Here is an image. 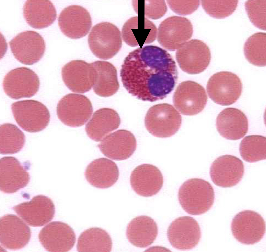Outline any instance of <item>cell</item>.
I'll return each instance as SVG.
<instances>
[{
  "label": "cell",
  "mask_w": 266,
  "mask_h": 252,
  "mask_svg": "<svg viewBox=\"0 0 266 252\" xmlns=\"http://www.w3.org/2000/svg\"><path fill=\"white\" fill-rule=\"evenodd\" d=\"M123 86L137 99L153 102L165 98L176 85V63L166 50L147 45L129 53L120 71Z\"/></svg>",
  "instance_id": "cell-1"
},
{
  "label": "cell",
  "mask_w": 266,
  "mask_h": 252,
  "mask_svg": "<svg viewBox=\"0 0 266 252\" xmlns=\"http://www.w3.org/2000/svg\"><path fill=\"white\" fill-rule=\"evenodd\" d=\"M178 199L183 209L192 215H199L208 211L215 199L214 189L208 181L193 178L185 181L178 190Z\"/></svg>",
  "instance_id": "cell-2"
},
{
  "label": "cell",
  "mask_w": 266,
  "mask_h": 252,
  "mask_svg": "<svg viewBox=\"0 0 266 252\" xmlns=\"http://www.w3.org/2000/svg\"><path fill=\"white\" fill-rule=\"evenodd\" d=\"M182 117L174 107L167 103L160 104L151 107L146 114L145 125L153 136L161 138L169 137L179 129Z\"/></svg>",
  "instance_id": "cell-3"
},
{
  "label": "cell",
  "mask_w": 266,
  "mask_h": 252,
  "mask_svg": "<svg viewBox=\"0 0 266 252\" xmlns=\"http://www.w3.org/2000/svg\"><path fill=\"white\" fill-rule=\"evenodd\" d=\"M89 47L96 57L103 60L110 59L120 50L122 45L118 28L109 22H101L92 28L88 39Z\"/></svg>",
  "instance_id": "cell-4"
},
{
  "label": "cell",
  "mask_w": 266,
  "mask_h": 252,
  "mask_svg": "<svg viewBox=\"0 0 266 252\" xmlns=\"http://www.w3.org/2000/svg\"><path fill=\"white\" fill-rule=\"evenodd\" d=\"M11 108L16 122L27 132H40L45 129L49 122V112L40 102L33 100L19 101L12 103Z\"/></svg>",
  "instance_id": "cell-5"
},
{
  "label": "cell",
  "mask_w": 266,
  "mask_h": 252,
  "mask_svg": "<svg viewBox=\"0 0 266 252\" xmlns=\"http://www.w3.org/2000/svg\"><path fill=\"white\" fill-rule=\"evenodd\" d=\"M209 98L215 103L223 106L235 103L241 96L242 90L241 81L235 74L229 71H221L212 75L207 85Z\"/></svg>",
  "instance_id": "cell-6"
},
{
  "label": "cell",
  "mask_w": 266,
  "mask_h": 252,
  "mask_svg": "<svg viewBox=\"0 0 266 252\" xmlns=\"http://www.w3.org/2000/svg\"><path fill=\"white\" fill-rule=\"evenodd\" d=\"M57 113L64 125L76 127L84 125L93 112L92 103L85 96L70 93L62 97L57 107Z\"/></svg>",
  "instance_id": "cell-7"
},
{
  "label": "cell",
  "mask_w": 266,
  "mask_h": 252,
  "mask_svg": "<svg viewBox=\"0 0 266 252\" xmlns=\"http://www.w3.org/2000/svg\"><path fill=\"white\" fill-rule=\"evenodd\" d=\"M231 229L233 236L238 241L245 245H253L263 238L265 232V222L258 213L245 210L235 216Z\"/></svg>",
  "instance_id": "cell-8"
},
{
  "label": "cell",
  "mask_w": 266,
  "mask_h": 252,
  "mask_svg": "<svg viewBox=\"0 0 266 252\" xmlns=\"http://www.w3.org/2000/svg\"><path fill=\"white\" fill-rule=\"evenodd\" d=\"M177 61L181 69L191 75L202 72L208 66L211 55L209 48L203 41L192 39L177 49Z\"/></svg>",
  "instance_id": "cell-9"
},
{
  "label": "cell",
  "mask_w": 266,
  "mask_h": 252,
  "mask_svg": "<svg viewBox=\"0 0 266 252\" xmlns=\"http://www.w3.org/2000/svg\"><path fill=\"white\" fill-rule=\"evenodd\" d=\"M193 32L192 25L189 19L172 16L165 19L159 25L157 41L164 48L174 51L191 38Z\"/></svg>",
  "instance_id": "cell-10"
},
{
  "label": "cell",
  "mask_w": 266,
  "mask_h": 252,
  "mask_svg": "<svg viewBox=\"0 0 266 252\" xmlns=\"http://www.w3.org/2000/svg\"><path fill=\"white\" fill-rule=\"evenodd\" d=\"M3 85L4 92L9 97L19 99L35 95L39 90L40 81L34 71L22 67L9 71L4 78Z\"/></svg>",
  "instance_id": "cell-11"
},
{
  "label": "cell",
  "mask_w": 266,
  "mask_h": 252,
  "mask_svg": "<svg viewBox=\"0 0 266 252\" xmlns=\"http://www.w3.org/2000/svg\"><path fill=\"white\" fill-rule=\"evenodd\" d=\"M208 97L205 88L195 82L187 80L179 84L173 96L175 107L182 114L192 116L202 112Z\"/></svg>",
  "instance_id": "cell-12"
},
{
  "label": "cell",
  "mask_w": 266,
  "mask_h": 252,
  "mask_svg": "<svg viewBox=\"0 0 266 252\" xmlns=\"http://www.w3.org/2000/svg\"><path fill=\"white\" fill-rule=\"evenodd\" d=\"M15 58L21 63L31 65L40 61L45 51V42L38 33L27 30L20 33L9 42Z\"/></svg>",
  "instance_id": "cell-13"
},
{
  "label": "cell",
  "mask_w": 266,
  "mask_h": 252,
  "mask_svg": "<svg viewBox=\"0 0 266 252\" xmlns=\"http://www.w3.org/2000/svg\"><path fill=\"white\" fill-rule=\"evenodd\" d=\"M61 75L65 84L70 90L84 93L90 91L95 84L97 73L92 63L76 60L63 67Z\"/></svg>",
  "instance_id": "cell-14"
},
{
  "label": "cell",
  "mask_w": 266,
  "mask_h": 252,
  "mask_svg": "<svg viewBox=\"0 0 266 252\" xmlns=\"http://www.w3.org/2000/svg\"><path fill=\"white\" fill-rule=\"evenodd\" d=\"M167 235L169 242L174 248L187 250L198 245L201 237V232L198 223L194 218L184 216L172 222L168 228Z\"/></svg>",
  "instance_id": "cell-15"
},
{
  "label": "cell",
  "mask_w": 266,
  "mask_h": 252,
  "mask_svg": "<svg viewBox=\"0 0 266 252\" xmlns=\"http://www.w3.org/2000/svg\"><path fill=\"white\" fill-rule=\"evenodd\" d=\"M15 212L28 225L41 227L50 222L55 213L52 201L43 195L34 197L30 201L14 206Z\"/></svg>",
  "instance_id": "cell-16"
},
{
  "label": "cell",
  "mask_w": 266,
  "mask_h": 252,
  "mask_svg": "<svg viewBox=\"0 0 266 252\" xmlns=\"http://www.w3.org/2000/svg\"><path fill=\"white\" fill-rule=\"evenodd\" d=\"M243 161L231 155L220 156L212 163L210 174L213 183L222 188H230L237 184L244 173Z\"/></svg>",
  "instance_id": "cell-17"
},
{
  "label": "cell",
  "mask_w": 266,
  "mask_h": 252,
  "mask_svg": "<svg viewBox=\"0 0 266 252\" xmlns=\"http://www.w3.org/2000/svg\"><path fill=\"white\" fill-rule=\"evenodd\" d=\"M43 247L49 252H67L74 247L76 237L73 229L59 221L51 222L45 225L38 235Z\"/></svg>",
  "instance_id": "cell-18"
},
{
  "label": "cell",
  "mask_w": 266,
  "mask_h": 252,
  "mask_svg": "<svg viewBox=\"0 0 266 252\" xmlns=\"http://www.w3.org/2000/svg\"><path fill=\"white\" fill-rule=\"evenodd\" d=\"M58 21L62 32L73 39L86 36L92 26V19L89 12L78 5H71L64 8L59 16Z\"/></svg>",
  "instance_id": "cell-19"
},
{
  "label": "cell",
  "mask_w": 266,
  "mask_h": 252,
  "mask_svg": "<svg viewBox=\"0 0 266 252\" xmlns=\"http://www.w3.org/2000/svg\"><path fill=\"white\" fill-rule=\"evenodd\" d=\"M0 243L5 248L16 250L25 247L30 240L29 227L18 216L7 214L0 218Z\"/></svg>",
  "instance_id": "cell-20"
},
{
  "label": "cell",
  "mask_w": 266,
  "mask_h": 252,
  "mask_svg": "<svg viewBox=\"0 0 266 252\" xmlns=\"http://www.w3.org/2000/svg\"><path fill=\"white\" fill-rule=\"evenodd\" d=\"M98 147L107 157L121 161L129 158L133 154L136 149L137 142L130 132L119 130L105 137Z\"/></svg>",
  "instance_id": "cell-21"
},
{
  "label": "cell",
  "mask_w": 266,
  "mask_h": 252,
  "mask_svg": "<svg viewBox=\"0 0 266 252\" xmlns=\"http://www.w3.org/2000/svg\"><path fill=\"white\" fill-rule=\"evenodd\" d=\"M131 186L138 195L145 197L156 195L162 187L163 177L156 166L144 164L136 167L130 177Z\"/></svg>",
  "instance_id": "cell-22"
},
{
  "label": "cell",
  "mask_w": 266,
  "mask_h": 252,
  "mask_svg": "<svg viewBox=\"0 0 266 252\" xmlns=\"http://www.w3.org/2000/svg\"><path fill=\"white\" fill-rule=\"evenodd\" d=\"M0 165V190L7 193H15L29 183L30 176L26 167L16 158H1Z\"/></svg>",
  "instance_id": "cell-23"
},
{
  "label": "cell",
  "mask_w": 266,
  "mask_h": 252,
  "mask_svg": "<svg viewBox=\"0 0 266 252\" xmlns=\"http://www.w3.org/2000/svg\"><path fill=\"white\" fill-rule=\"evenodd\" d=\"M216 127L220 134L228 140L241 139L247 133L248 128L247 117L241 110L234 108H227L218 114Z\"/></svg>",
  "instance_id": "cell-24"
},
{
  "label": "cell",
  "mask_w": 266,
  "mask_h": 252,
  "mask_svg": "<svg viewBox=\"0 0 266 252\" xmlns=\"http://www.w3.org/2000/svg\"><path fill=\"white\" fill-rule=\"evenodd\" d=\"M157 28L151 21L144 17H131L124 24L122 30L124 41L131 47L142 46L154 41Z\"/></svg>",
  "instance_id": "cell-25"
},
{
  "label": "cell",
  "mask_w": 266,
  "mask_h": 252,
  "mask_svg": "<svg viewBox=\"0 0 266 252\" xmlns=\"http://www.w3.org/2000/svg\"><path fill=\"white\" fill-rule=\"evenodd\" d=\"M119 171L116 164L105 158L94 160L86 168L85 178L92 186L105 189L113 185L118 180Z\"/></svg>",
  "instance_id": "cell-26"
},
{
  "label": "cell",
  "mask_w": 266,
  "mask_h": 252,
  "mask_svg": "<svg viewBox=\"0 0 266 252\" xmlns=\"http://www.w3.org/2000/svg\"><path fill=\"white\" fill-rule=\"evenodd\" d=\"M120 124V119L116 111L111 108H102L93 113L86 125L85 130L90 139L98 142L117 129Z\"/></svg>",
  "instance_id": "cell-27"
},
{
  "label": "cell",
  "mask_w": 266,
  "mask_h": 252,
  "mask_svg": "<svg viewBox=\"0 0 266 252\" xmlns=\"http://www.w3.org/2000/svg\"><path fill=\"white\" fill-rule=\"evenodd\" d=\"M23 17L27 23L37 29L50 25L57 18L55 7L49 0H27L23 7Z\"/></svg>",
  "instance_id": "cell-28"
},
{
  "label": "cell",
  "mask_w": 266,
  "mask_h": 252,
  "mask_svg": "<svg viewBox=\"0 0 266 252\" xmlns=\"http://www.w3.org/2000/svg\"><path fill=\"white\" fill-rule=\"evenodd\" d=\"M158 233L157 224L154 220L147 216L133 218L126 229L127 237L133 245L139 248L146 247L156 240Z\"/></svg>",
  "instance_id": "cell-29"
},
{
  "label": "cell",
  "mask_w": 266,
  "mask_h": 252,
  "mask_svg": "<svg viewBox=\"0 0 266 252\" xmlns=\"http://www.w3.org/2000/svg\"><path fill=\"white\" fill-rule=\"evenodd\" d=\"M92 63L97 73L96 81L93 87L94 93L104 97L115 94L120 86L115 67L107 61H97Z\"/></svg>",
  "instance_id": "cell-30"
},
{
  "label": "cell",
  "mask_w": 266,
  "mask_h": 252,
  "mask_svg": "<svg viewBox=\"0 0 266 252\" xmlns=\"http://www.w3.org/2000/svg\"><path fill=\"white\" fill-rule=\"evenodd\" d=\"M112 243L109 234L99 227H92L83 232L77 240L79 252H110Z\"/></svg>",
  "instance_id": "cell-31"
},
{
  "label": "cell",
  "mask_w": 266,
  "mask_h": 252,
  "mask_svg": "<svg viewBox=\"0 0 266 252\" xmlns=\"http://www.w3.org/2000/svg\"><path fill=\"white\" fill-rule=\"evenodd\" d=\"M25 141L23 133L16 125L9 123L0 125V154H12L19 151Z\"/></svg>",
  "instance_id": "cell-32"
},
{
  "label": "cell",
  "mask_w": 266,
  "mask_h": 252,
  "mask_svg": "<svg viewBox=\"0 0 266 252\" xmlns=\"http://www.w3.org/2000/svg\"><path fill=\"white\" fill-rule=\"evenodd\" d=\"M266 33L258 32L252 34L248 38L244 45L245 58L255 66H266Z\"/></svg>",
  "instance_id": "cell-33"
},
{
  "label": "cell",
  "mask_w": 266,
  "mask_h": 252,
  "mask_svg": "<svg viewBox=\"0 0 266 252\" xmlns=\"http://www.w3.org/2000/svg\"><path fill=\"white\" fill-rule=\"evenodd\" d=\"M240 155L245 161L250 163L266 159V138L257 135L245 137L239 147Z\"/></svg>",
  "instance_id": "cell-34"
},
{
  "label": "cell",
  "mask_w": 266,
  "mask_h": 252,
  "mask_svg": "<svg viewBox=\"0 0 266 252\" xmlns=\"http://www.w3.org/2000/svg\"><path fill=\"white\" fill-rule=\"evenodd\" d=\"M238 0H202L203 9L210 16L217 19L228 17L236 10Z\"/></svg>",
  "instance_id": "cell-35"
},
{
  "label": "cell",
  "mask_w": 266,
  "mask_h": 252,
  "mask_svg": "<svg viewBox=\"0 0 266 252\" xmlns=\"http://www.w3.org/2000/svg\"><path fill=\"white\" fill-rule=\"evenodd\" d=\"M246 11L251 22L256 27L266 30V0H248L245 3Z\"/></svg>",
  "instance_id": "cell-36"
},
{
  "label": "cell",
  "mask_w": 266,
  "mask_h": 252,
  "mask_svg": "<svg viewBox=\"0 0 266 252\" xmlns=\"http://www.w3.org/2000/svg\"><path fill=\"white\" fill-rule=\"evenodd\" d=\"M137 7L134 8L138 16L157 19L166 13L167 7L164 0H138Z\"/></svg>",
  "instance_id": "cell-37"
},
{
  "label": "cell",
  "mask_w": 266,
  "mask_h": 252,
  "mask_svg": "<svg viewBox=\"0 0 266 252\" xmlns=\"http://www.w3.org/2000/svg\"><path fill=\"white\" fill-rule=\"evenodd\" d=\"M170 8L174 12L180 15L192 13L198 8L200 1H195L167 0Z\"/></svg>",
  "instance_id": "cell-38"
}]
</instances>
